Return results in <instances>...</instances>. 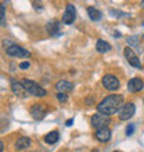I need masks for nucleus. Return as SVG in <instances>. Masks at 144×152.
I'll list each match as a JSON object with an SVG mask.
<instances>
[{
	"mask_svg": "<svg viewBox=\"0 0 144 152\" xmlns=\"http://www.w3.org/2000/svg\"><path fill=\"white\" fill-rule=\"evenodd\" d=\"M123 105V97L119 96V94H112V96L105 97L104 100L97 105V111H98V113L109 116L119 112Z\"/></svg>",
	"mask_w": 144,
	"mask_h": 152,
	"instance_id": "obj_1",
	"label": "nucleus"
},
{
	"mask_svg": "<svg viewBox=\"0 0 144 152\" xmlns=\"http://www.w3.org/2000/svg\"><path fill=\"white\" fill-rule=\"evenodd\" d=\"M21 83H22L24 88L29 94H32V96H35V97H44L47 94V91H46L42 86H39L36 82H33V80H31V79H22Z\"/></svg>",
	"mask_w": 144,
	"mask_h": 152,
	"instance_id": "obj_2",
	"label": "nucleus"
},
{
	"mask_svg": "<svg viewBox=\"0 0 144 152\" xmlns=\"http://www.w3.org/2000/svg\"><path fill=\"white\" fill-rule=\"evenodd\" d=\"M6 53H7V56L14 57V58H28V57H31V53L28 50H25L24 47L18 46V44H10L6 48Z\"/></svg>",
	"mask_w": 144,
	"mask_h": 152,
	"instance_id": "obj_3",
	"label": "nucleus"
},
{
	"mask_svg": "<svg viewBox=\"0 0 144 152\" xmlns=\"http://www.w3.org/2000/svg\"><path fill=\"white\" fill-rule=\"evenodd\" d=\"M90 122H92L93 127L96 129V130H98V129L107 127L108 124H109V122H111V119H109V116L103 115V113H94V115L92 116Z\"/></svg>",
	"mask_w": 144,
	"mask_h": 152,
	"instance_id": "obj_4",
	"label": "nucleus"
},
{
	"mask_svg": "<svg viewBox=\"0 0 144 152\" xmlns=\"http://www.w3.org/2000/svg\"><path fill=\"white\" fill-rule=\"evenodd\" d=\"M101 83H103V86H104L107 90H109V91H115L120 86L118 77H115L114 75H105L104 77H103V80H101Z\"/></svg>",
	"mask_w": 144,
	"mask_h": 152,
	"instance_id": "obj_5",
	"label": "nucleus"
},
{
	"mask_svg": "<svg viewBox=\"0 0 144 152\" xmlns=\"http://www.w3.org/2000/svg\"><path fill=\"white\" fill-rule=\"evenodd\" d=\"M76 18V10H75V6L71 3L67 4V7H65V11L62 14V22L65 25H71L73 24V21Z\"/></svg>",
	"mask_w": 144,
	"mask_h": 152,
	"instance_id": "obj_6",
	"label": "nucleus"
},
{
	"mask_svg": "<svg viewBox=\"0 0 144 152\" xmlns=\"http://www.w3.org/2000/svg\"><path fill=\"white\" fill-rule=\"evenodd\" d=\"M31 115L35 120H42L47 115V107L44 104H33L31 108Z\"/></svg>",
	"mask_w": 144,
	"mask_h": 152,
	"instance_id": "obj_7",
	"label": "nucleus"
},
{
	"mask_svg": "<svg viewBox=\"0 0 144 152\" xmlns=\"http://www.w3.org/2000/svg\"><path fill=\"white\" fill-rule=\"evenodd\" d=\"M134 112H136V107H134V104H133V102H128V104H125L123 107L120 108V111L118 113H119V119L120 120H128L134 115Z\"/></svg>",
	"mask_w": 144,
	"mask_h": 152,
	"instance_id": "obj_8",
	"label": "nucleus"
},
{
	"mask_svg": "<svg viewBox=\"0 0 144 152\" xmlns=\"http://www.w3.org/2000/svg\"><path fill=\"white\" fill-rule=\"evenodd\" d=\"M123 54L125 57H126V60H128V62L130 65H132L133 68H141V64H140V60L137 58V56L134 54V51L132 50V47H129V46H126L123 50Z\"/></svg>",
	"mask_w": 144,
	"mask_h": 152,
	"instance_id": "obj_9",
	"label": "nucleus"
},
{
	"mask_svg": "<svg viewBox=\"0 0 144 152\" xmlns=\"http://www.w3.org/2000/svg\"><path fill=\"white\" fill-rule=\"evenodd\" d=\"M144 83L140 77H133L128 82V90L130 93H139L140 90H143Z\"/></svg>",
	"mask_w": 144,
	"mask_h": 152,
	"instance_id": "obj_10",
	"label": "nucleus"
},
{
	"mask_svg": "<svg viewBox=\"0 0 144 152\" xmlns=\"http://www.w3.org/2000/svg\"><path fill=\"white\" fill-rule=\"evenodd\" d=\"M96 138L100 142H108L111 140V130L108 127L98 129V130H96Z\"/></svg>",
	"mask_w": 144,
	"mask_h": 152,
	"instance_id": "obj_11",
	"label": "nucleus"
},
{
	"mask_svg": "<svg viewBox=\"0 0 144 152\" xmlns=\"http://www.w3.org/2000/svg\"><path fill=\"white\" fill-rule=\"evenodd\" d=\"M60 26L61 24L58 22V21H50V22H47V25H46V31L48 32V35L50 36H58L60 35Z\"/></svg>",
	"mask_w": 144,
	"mask_h": 152,
	"instance_id": "obj_12",
	"label": "nucleus"
},
{
	"mask_svg": "<svg viewBox=\"0 0 144 152\" xmlns=\"http://www.w3.org/2000/svg\"><path fill=\"white\" fill-rule=\"evenodd\" d=\"M56 88L58 93H69L73 90V83L67 82V80H60V82L56 84Z\"/></svg>",
	"mask_w": 144,
	"mask_h": 152,
	"instance_id": "obj_13",
	"label": "nucleus"
},
{
	"mask_svg": "<svg viewBox=\"0 0 144 152\" xmlns=\"http://www.w3.org/2000/svg\"><path fill=\"white\" fill-rule=\"evenodd\" d=\"M31 145V138H28V137H21V138H18L15 142V149H18V151H22V149H26Z\"/></svg>",
	"mask_w": 144,
	"mask_h": 152,
	"instance_id": "obj_14",
	"label": "nucleus"
},
{
	"mask_svg": "<svg viewBox=\"0 0 144 152\" xmlns=\"http://www.w3.org/2000/svg\"><path fill=\"white\" fill-rule=\"evenodd\" d=\"M96 50L98 53H107V51L111 50V44L107 43V42L103 40V39H98L97 40V43H96Z\"/></svg>",
	"mask_w": 144,
	"mask_h": 152,
	"instance_id": "obj_15",
	"label": "nucleus"
},
{
	"mask_svg": "<svg viewBox=\"0 0 144 152\" xmlns=\"http://www.w3.org/2000/svg\"><path fill=\"white\" fill-rule=\"evenodd\" d=\"M11 82V90L14 94H17V96H21L22 93H24V86H22V83H20V82H17L15 79H11L10 80Z\"/></svg>",
	"mask_w": 144,
	"mask_h": 152,
	"instance_id": "obj_16",
	"label": "nucleus"
},
{
	"mask_svg": "<svg viewBox=\"0 0 144 152\" xmlns=\"http://www.w3.org/2000/svg\"><path fill=\"white\" fill-rule=\"evenodd\" d=\"M87 14L89 17H90V20L92 21H100L101 20V17H103V14H101V11H98L97 8L94 7H87Z\"/></svg>",
	"mask_w": 144,
	"mask_h": 152,
	"instance_id": "obj_17",
	"label": "nucleus"
},
{
	"mask_svg": "<svg viewBox=\"0 0 144 152\" xmlns=\"http://www.w3.org/2000/svg\"><path fill=\"white\" fill-rule=\"evenodd\" d=\"M58 138H60V134H58V132H50L48 134H46L44 136V141L47 142V144H56L57 141H58Z\"/></svg>",
	"mask_w": 144,
	"mask_h": 152,
	"instance_id": "obj_18",
	"label": "nucleus"
},
{
	"mask_svg": "<svg viewBox=\"0 0 144 152\" xmlns=\"http://www.w3.org/2000/svg\"><path fill=\"white\" fill-rule=\"evenodd\" d=\"M128 43L129 44H132V46H139V39H137L136 36H130V37H128Z\"/></svg>",
	"mask_w": 144,
	"mask_h": 152,
	"instance_id": "obj_19",
	"label": "nucleus"
},
{
	"mask_svg": "<svg viewBox=\"0 0 144 152\" xmlns=\"http://www.w3.org/2000/svg\"><path fill=\"white\" fill-rule=\"evenodd\" d=\"M57 98H58V101H61V102H65V101L68 100V96H67L65 93H58V94H57Z\"/></svg>",
	"mask_w": 144,
	"mask_h": 152,
	"instance_id": "obj_20",
	"label": "nucleus"
},
{
	"mask_svg": "<svg viewBox=\"0 0 144 152\" xmlns=\"http://www.w3.org/2000/svg\"><path fill=\"white\" fill-rule=\"evenodd\" d=\"M125 133H126V136H132L133 133H134V124H129Z\"/></svg>",
	"mask_w": 144,
	"mask_h": 152,
	"instance_id": "obj_21",
	"label": "nucleus"
},
{
	"mask_svg": "<svg viewBox=\"0 0 144 152\" xmlns=\"http://www.w3.org/2000/svg\"><path fill=\"white\" fill-rule=\"evenodd\" d=\"M4 8H6V6L1 4V6H0V18H1V25H4Z\"/></svg>",
	"mask_w": 144,
	"mask_h": 152,
	"instance_id": "obj_22",
	"label": "nucleus"
},
{
	"mask_svg": "<svg viewBox=\"0 0 144 152\" xmlns=\"http://www.w3.org/2000/svg\"><path fill=\"white\" fill-rule=\"evenodd\" d=\"M109 14H111V15H122V17H126V14H125V12L115 11V10H111V11H109Z\"/></svg>",
	"mask_w": 144,
	"mask_h": 152,
	"instance_id": "obj_23",
	"label": "nucleus"
},
{
	"mask_svg": "<svg viewBox=\"0 0 144 152\" xmlns=\"http://www.w3.org/2000/svg\"><path fill=\"white\" fill-rule=\"evenodd\" d=\"M29 66H31V64H29L28 61H25V62H21V64H20V68L21 69H28Z\"/></svg>",
	"mask_w": 144,
	"mask_h": 152,
	"instance_id": "obj_24",
	"label": "nucleus"
},
{
	"mask_svg": "<svg viewBox=\"0 0 144 152\" xmlns=\"http://www.w3.org/2000/svg\"><path fill=\"white\" fill-rule=\"evenodd\" d=\"M72 124H73V120L72 119H68L67 122H65V126H72Z\"/></svg>",
	"mask_w": 144,
	"mask_h": 152,
	"instance_id": "obj_25",
	"label": "nucleus"
},
{
	"mask_svg": "<svg viewBox=\"0 0 144 152\" xmlns=\"http://www.w3.org/2000/svg\"><path fill=\"white\" fill-rule=\"evenodd\" d=\"M3 149H4V144L3 142H0V152H3Z\"/></svg>",
	"mask_w": 144,
	"mask_h": 152,
	"instance_id": "obj_26",
	"label": "nucleus"
},
{
	"mask_svg": "<svg viewBox=\"0 0 144 152\" xmlns=\"http://www.w3.org/2000/svg\"><path fill=\"white\" fill-rule=\"evenodd\" d=\"M141 8H143V10H144V0H143V1H141Z\"/></svg>",
	"mask_w": 144,
	"mask_h": 152,
	"instance_id": "obj_27",
	"label": "nucleus"
},
{
	"mask_svg": "<svg viewBox=\"0 0 144 152\" xmlns=\"http://www.w3.org/2000/svg\"><path fill=\"white\" fill-rule=\"evenodd\" d=\"M143 39H144V35H143Z\"/></svg>",
	"mask_w": 144,
	"mask_h": 152,
	"instance_id": "obj_28",
	"label": "nucleus"
},
{
	"mask_svg": "<svg viewBox=\"0 0 144 152\" xmlns=\"http://www.w3.org/2000/svg\"><path fill=\"white\" fill-rule=\"evenodd\" d=\"M114 152H116V151H114Z\"/></svg>",
	"mask_w": 144,
	"mask_h": 152,
	"instance_id": "obj_29",
	"label": "nucleus"
}]
</instances>
